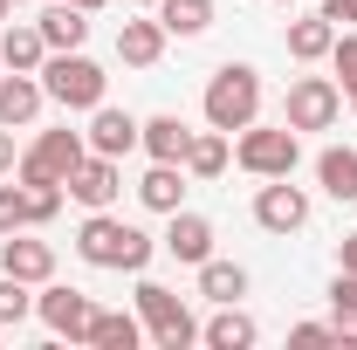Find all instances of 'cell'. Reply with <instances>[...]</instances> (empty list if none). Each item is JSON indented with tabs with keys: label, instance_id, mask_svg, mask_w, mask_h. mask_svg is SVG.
Here are the masks:
<instances>
[{
	"label": "cell",
	"instance_id": "1f68e13d",
	"mask_svg": "<svg viewBox=\"0 0 357 350\" xmlns=\"http://www.w3.org/2000/svg\"><path fill=\"white\" fill-rule=\"evenodd\" d=\"M14 165H21V151H14V131H7V124H0V178L14 172Z\"/></svg>",
	"mask_w": 357,
	"mask_h": 350
},
{
	"label": "cell",
	"instance_id": "7a4b0ae2",
	"mask_svg": "<svg viewBox=\"0 0 357 350\" xmlns=\"http://www.w3.org/2000/svg\"><path fill=\"white\" fill-rule=\"evenodd\" d=\"M261 117V69L255 62H220L213 69V83H206V124L213 131H248Z\"/></svg>",
	"mask_w": 357,
	"mask_h": 350
},
{
	"label": "cell",
	"instance_id": "4316f807",
	"mask_svg": "<svg viewBox=\"0 0 357 350\" xmlns=\"http://www.w3.org/2000/svg\"><path fill=\"white\" fill-rule=\"evenodd\" d=\"M330 323H337V344H357V275H344V268L330 282Z\"/></svg>",
	"mask_w": 357,
	"mask_h": 350
},
{
	"label": "cell",
	"instance_id": "d6986e66",
	"mask_svg": "<svg viewBox=\"0 0 357 350\" xmlns=\"http://www.w3.org/2000/svg\"><path fill=\"white\" fill-rule=\"evenodd\" d=\"M89 344L96 350H137L144 344V316H131V309H96L89 316Z\"/></svg>",
	"mask_w": 357,
	"mask_h": 350
},
{
	"label": "cell",
	"instance_id": "f35d334b",
	"mask_svg": "<svg viewBox=\"0 0 357 350\" xmlns=\"http://www.w3.org/2000/svg\"><path fill=\"white\" fill-rule=\"evenodd\" d=\"M0 76H7V62H0Z\"/></svg>",
	"mask_w": 357,
	"mask_h": 350
},
{
	"label": "cell",
	"instance_id": "6da1fadb",
	"mask_svg": "<svg viewBox=\"0 0 357 350\" xmlns=\"http://www.w3.org/2000/svg\"><path fill=\"white\" fill-rule=\"evenodd\" d=\"M76 254H83L89 268H110V275H144L151 254H158V241L103 206V213H89L83 227H76Z\"/></svg>",
	"mask_w": 357,
	"mask_h": 350
},
{
	"label": "cell",
	"instance_id": "3957f363",
	"mask_svg": "<svg viewBox=\"0 0 357 350\" xmlns=\"http://www.w3.org/2000/svg\"><path fill=\"white\" fill-rule=\"evenodd\" d=\"M42 89H48V103H62V110H96L110 76H103V62H89L83 48H55L42 62Z\"/></svg>",
	"mask_w": 357,
	"mask_h": 350
},
{
	"label": "cell",
	"instance_id": "4fadbf2b",
	"mask_svg": "<svg viewBox=\"0 0 357 350\" xmlns=\"http://www.w3.org/2000/svg\"><path fill=\"white\" fill-rule=\"evenodd\" d=\"M42 103H48L42 76H21V69L0 76V124H7V131H28V124L42 117Z\"/></svg>",
	"mask_w": 357,
	"mask_h": 350
},
{
	"label": "cell",
	"instance_id": "5bb4252c",
	"mask_svg": "<svg viewBox=\"0 0 357 350\" xmlns=\"http://www.w3.org/2000/svg\"><path fill=\"white\" fill-rule=\"evenodd\" d=\"M0 275H21L28 289H42L48 275H55V248L48 241H28V234H7L0 241Z\"/></svg>",
	"mask_w": 357,
	"mask_h": 350
},
{
	"label": "cell",
	"instance_id": "ac0fdd59",
	"mask_svg": "<svg viewBox=\"0 0 357 350\" xmlns=\"http://www.w3.org/2000/svg\"><path fill=\"white\" fill-rule=\"evenodd\" d=\"M0 62H7V69H21V76H42V62H48L42 28H35V21H21V28H0Z\"/></svg>",
	"mask_w": 357,
	"mask_h": 350
},
{
	"label": "cell",
	"instance_id": "5b68a950",
	"mask_svg": "<svg viewBox=\"0 0 357 350\" xmlns=\"http://www.w3.org/2000/svg\"><path fill=\"white\" fill-rule=\"evenodd\" d=\"M234 158H241V172H255V178H289L296 172V158H303V144H296V131L289 124H248L241 131V144H234Z\"/></svg>",
	"mask_w": 357,
	"mask_h": 350
},
{
	"label": "cell",
	"instance_id": "8992f818",
	"mask_svg": "<svg viewBox=\"0 0 357 350\" xmlns=\"http://www.w3.org/2000/svg\"><path fill=\"white\" fill-rule=\"evenodd\" d=\"M89 158V137L83 131H42L28 151H21V165H14V178H55V185H69V172Z\"/></svg>",
	"mask_w": 357,
	"mask_h": 350
},
{
	"label": "cell",
	"instance_id": "9c48e42d",
	"mask_svg": "<svg viewBox=\"0 0 357 350\" xmlns=\"http://www.w3.org/2000/svg\"><path fill=\"white\" fill-rule=\"evenodd\" d=\"M255 220H261L268 234H303L310 227V192L289 185V178H268L261 192H255Z\"/></svg>",
	"mask_w": 357,
	"mask_h": 350
},
{
	"label": "cell",
	"instance_id": "836d02e7",
	"mask_svg": "<svg viewBox=\"0 0 357 350\" xmlns=\"http://www.w3.org/2000/svg\"><path fill=\"white\" fill-rule=\"evenodd\" d=\"M323 14L330 21H357V0H323Z\"/></svg>",
	"mask_w": 357,
	"mask_h": 350
},
{
	"label": "cell",
	"instance_id": "83f0119b",
	"mask_svg": "<svg viewBox=\"0 0 357 350\" xmlns=\"http://www.w3.org/2000/svg\"><path fill=\"white\" fill-rule=\"evenodd\" d=\"M28 316H35L28 282H21V275H0V323H28Z\"/></svg>",
	"mask_w": 357,
	"mask_h": 350
},
{
	"label": "cell",
	"instance_id": "e575fe53",
	"mask_svg": "<svg viewBox=\"0 0 357 350\" xmlns=\"http://www.w3.org/2000/svg\"><path fill=\"white\" fill-rule=\"evenodd\" d=\"M76 7H83V14H96V7H103V0H76Z\"/></svg>",
	"mask_w": 357,
	"mask_h": 350
},
{
	"label": "cell",
	"instance_id": "277c9868",
	"mask_svg": "<svg viewBox=\"0 0 357 350\" xmlns=\"http://www.w3.org/2000/svg\"><path fill=\"white\" fill-rule=\"evenodd\" d=\"M137 316H144V330H151V344H158V350H185V344H199V323H192V309L178 303L165 282H137Z\"/></svg>",
	"mask_w": 357,
	"mask_h": 350
},
{
	"label": "cell",
	"instance_id": "30bf717a",
	"mask_svg": "<svg viewBox=\"0 0 357 350\" xmlns=\"http://www.w3.org/2000/svg\"><path fill=\"white\" fill-rule=\"evenodd\" d=\"M117 192H124V158H103V151H89L83 165L69 172V199H83L89 213L117 206Z\"/></svg>",
	"mask_w": 357,
	"mask_h": 350
},
{
	"label": "cell",
	"instance_id": "4dcf8cb0",
	"mask_svg": "<svg viewBox=\"0 0 357 350\" xmlns=\"http://www.w3.org/2000/svg\"><path fill=\"white\" fill-rule=\"evenodd\" d=\"M289 344H337V323H296Z\"/></svg>",
	"mask_w": 357,
	"mask_h": 350
},
{
	"label": "cell",
	"instance_id": "ffe728a7",
	"mask_svg": "<svg viewBox=\"0 0 357 350\" xmlns=\"http://www.w3.org/2000/svg\"><path fill=\"white\" fill-rule=\"evenodd\" d=\"M282 42H289L296 62H323V55L337 48V21H330V14H303V21H289V35H282Z\"/></svg>",
	"mask_w": 357,
	"mask_h": 350
},
{
	"label": "cell",
	"instance_id": "8fae6325",
	"mask_svg": "<svg viewBox=\"0 0 357 350\" xmlns=\"http://www.w3.org/2000/svg\"><path fill=\"white\" fill-rule=\"evenodd\" d=\"M83 137H89V151H103V158H131V151H137V117L117 110V103H96Z\"/></svg>",
	"mask_w": 357,
	"mask_h": 350
},
{
	"label": "cell",
	"instance_id": "484cf974",
	"mask_svg": "<svg viewBox=\"0 0 357 350\" xmlns=\"http://www.w3.org/2000/svg\"><path fill=\"white\" fill-rule=\"evenodd\" d=\"M199 296H206V303H241V296H248V268L206 254V261H199Z\"/></svg>",
	"mask_w": 357,
	"mask_h": 350
},
{
	"label": "cell",
	"instance_id": "9a60e30c",
	"mask_svg": "<svg viewBox=\"0 0 357 350\" xmlns=\"http://www.w3.org/2000/svg\"><path fill=\"white\" fill-rule=\"evenodd\" d=\"M137 144H144L158 165H185V151H192V124L172 117V110H165V117H144V124H137Z\"/></svg>",
	"mask_w": 357,
	"mask_h": 350
},
{
	"label": "cell",
	"instance_id": "cb8c5ba5",
	"mask_svg": "<svg viewBox=\"0 0 357 350\" xmlns=\"http://www.w3.org/2000/svg\"><path fill=\"white\" fill-rule=\"evenodd\" d=\"M158 28L178 35V42L206 35V28H213V0H158Z\"/></svg>",
	"mask_w": 357,
	"mask_h": 350
},
{
	"label": "cell",
	"instance_id": "f1b7e54d",
	"mask_svg": "<svg viewBox=\"0 0 357 350\" xmlns=\"http://www.w3.org/2000/svg\"><path fill=\"white\" fill-rule=\"evenodd\" d=\"M330 62H337V89H344V103H351L357 96V35H337Z\"/></svg>",
	"mask_w": 357,
	"mask_h": 350
},
{
	"label": "cell",
	"instance_id": "2e32d148",
	"mask_svg": "<svg viewBox=\"0 0 357 350\" xmlns=\"http://www.w3.org/2000/svg\"><path fill=\"white\" fill-rule=\"evenodd\" d=\"M35 28H42L48 55H55V48H83L89 42V14L76 7V0H42V21H35Z\"/></svg>",
	"mask_w": 357,
	"mask_h": 350
},
{
	"label": "cell",
	"instance_id": "52a82bcc",
	"mask_svg": "<svg viewBox=\"0 0 357 350\" xmlns=\"http://www.w3.org/2000/svg\"><path fill=\"white\" fill-rule=\"evenodd\" d=\"M337 117H344L337 76H296V83H289V110H282L289 131H330Z\"/></svg>",
	"mask_w": 357,
	"mask_h": 350
},
{
	"label": "cell",
	"instance_id": "603a6c76",
	"mask_svg": "<svg viewBox=\"0 0 357 350\" xmlns=\"http://www.w3.org/2000/svg\"><path fill=\"white\" fill-rule=\"evenodd\" d=\"M255 337H261V330H255V316H248L241 303H220V316L199 330V344H213V350H248Z\"/></svg>",
	"mask_w": 357,
	"mask_h": 350
},
{
	"label": "cell",
	"instance_id": "f546056e",
	"mask_svg": "<svg viewBox=\"0 0 357 350\" xmlns=\"http://www.w3.org/2000/svg\"><path fill=\"white\" fill-rule=\"evenodd\" d=\"M21 227H28V199H21V185H0V241L21 234Z\"/></svg>",
	"mask_w": 357,
	"mask_h": 350
},
{
	"label": "cell",
	"instance_id": "e0dca14e",
	"mask_svg": "<svg viewBox=\"0 0 357 350\" xmlns=\"http://www.w3.org/2000/svg\"><path fill=\"white\" fill-rule=\"evenodd\" d=\"M165 42H172V35L158 28V14H151V21H124V28H117V62H131V69H151V62L165 55Z\"/></svg>",
	"mask_w": 357,
	"mask_h": 350
},
{
	"label": "cell",
	"instance_id": "ab89813d",
	"mask_svg": "<svg viewBox=\"0 0 357 350\" xmlns=\"http://www.w3.org/2000/svg\"><path fill=\"white\" fill-rule=\"evenodd\" d=\"M351 110H357V96H351Z\"/></svg>",
	"mask_w": 357,
	"mask_h": 350
},
{
	"label": "cell",
	"instance_id": "74e56055",
	"mask_svg": "<svg viewBox=\"0 0 357 350\" xmlns=\"http://www.w3.org/2000/svg\"><path fill=\"white\" fill-rule=\"evenodd\" d=\"M137 7H158V0H137Z\"/></svg>",
	"mask_w": 357,
	"mask_h": 350
},
{
	"label": "cell",
	"instance_id": "7402d4cb",
	"mask_svg": "<svg viewBox=\"0 0 357 350\" xmlns=\"http://www.w3.org/2000/svg\"><path fill=\"white\" fill-rule=\"evenodd\" d=\"M137 199H144L151 213H178V199H185V165H158V158H151V172L137 178Z\"/></svg>",
	"mask_w": 357,
	"mask_h": 350
},
{
	"label": "cell",
	"instance_id": "7c38bea8",
	"mask_svg": "<svg viewBox=\"0 0 357 350\" xmlns=\"http://www.w3.org/2000/svg\"><path fill=\"white\" fill-rule=\"evenodd\" d=\"M165 220H172V227H165V241H158V248H165L172 261L199 268L206 254H213V220H206V213H185V206H178V213H165Z\"/></svg>",
	"mask_w": 357,
	"mask_h": 350
},
{
	"label": "cell",
	"instance_id": "d6a6232c",
	"mask_svg": "<svg viewBox=\"0 0 357 350\" xmlns=\"http://www.w3.org/2000/svg\"><path fill=\"white\" fill-rule=\"evenodd\" d=\"M337 268H344V275H357V234H344V248H337Z\"/></svg>",
	"mask_w": 357,
	"mask_h": 350
},
{
	"label": "cell",
	"instance_id": "d590c367",
	"mask_svg": "<svg viewBox=\"0 0 357 350\" xmlns=\"http://www.w3.org/2000/svg\"><path fill=\"white\" fill-rule=\"evenodd\" d=\"M7 14H14V0H0V21H7Z\"/></svg>",
	"mask_w": 357,
	"mask_h": 350
},
{
	"label": "cell",
	"instance_id": "44dd1931",
	"mask_svg": "<svg viewBox=\"0 0 357 350\" xmlns=\"http://www.w3.org/2000/svg\"><path fill=\"white\" fill-rule=\"evenodd\" d=\"M316 185L344 206V199H357V144H330L323 158H316Z\"/></svg>",
	"mask_w": 357,
	"mask_h": 350
},
{
	"label": "cell",
	"instance_id": "8d00e7d4",
	"mask_svg": "<svg viewBox=\"0 0 357 350\" xmlns=\"http://www.w3.org/2000/svg\"><path fill=\"white\" fill-rule=\"evenodd\" d=\"M275 7H296V0H275Z\"/></svg>",
	"mask_w": 357,
	"mask_h": 350
},
{
	"label": "cell",
	"instance_id": "ba28073f",
	"mask_svg": "<svg viewBox=\"0 0 357 350\" xmlns=\"http://www.w3.org/2000/svg\"><path fill=\"white\" fill-rule=\"evenodd\" d=\"M35 316H42L48 337H69V344H89V316H96V303H89L83 289H62L55 275L42 282V296H35Z\"/></svg>",
	"mask_w": 357,
	"mask_h": 350
},
{
	"label": "cell",
	"instance_id": "d4e9b609",
	"mask_svg": "<svg viewBox=\"0 0 357 350\" xmlns=\"http://www.w3.org/2000/svg\"><path fill=\"white\" fill-rule=\"evenodd\" d=\"M227 158H234V137L227 131H192V151H185V178H220Z\"/></svg>",
	"mask_w": 357,
	"mask_h": 350
}]
</instances>
